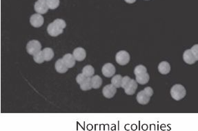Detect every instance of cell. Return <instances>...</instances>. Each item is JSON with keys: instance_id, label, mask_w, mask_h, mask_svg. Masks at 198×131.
<instances>
[{"instance_id": "6da1fadb", "label": "cell", "mask_w": 198, "mask_h": 131, "mask_svg": "<svg viewBox=\"0 0 198 131\" xmlns=\"http://www.w3.org/2000/svg\"><path fill=\"white\" fill-rule=\"evenodd\" d=\"M66 24L65 21L62 19H56L53 22L50 24L47 27L48 33L52 37H57L63 33L64 29L66 28Z\"/></svg>"}, {"instance_id": "7a4b0ae2", "label": "cell", "mask_w": 198, "mask_h": 131, "mask_svg": "<svg viewBox=\"0 0 198 131\" xmlns=\"http://www.w3.org/2000/svg\"><path fill=\"white\" fill-rule=\"evenodd\" d=\"M153 95V90L151 87H147L137 95V101L141 105H146L149 102L151 97Z\"/></svg>"}, {"instance_id": "3957f363", "label": "cell", "mask_w": 198, "mask_h": 131, "mask_svg": "<svg viewBox=\"0 0 198 131\" xmlns=\"http://www.w3.org/2000/svg\"><path fill=\"white\" fill-rule=\"evenodd\" d=\"M186 89L182 85L176 84L170 89V95L176 101H180L186 96Z\"/></svg>"}, {"instance_id": "277c9868", "label": "cell", "mask_w": 198, "mask_h": 131, "mask_svg": "<svg viewBox=\"0 0 198 131\" xmlns=\"http://www.w3.org/2000/svg\"><path fill=\"white\" fill-rule=\"evenodd\" d=\"M41 43L37 40L30 41L26 46V51L28 53L31 55H35V54L39 53V51H41Z\"/></svg>"}, {"instance_id": "5b68a950", "label": "cell", "mask_w": 198, "mask_h": 131, "mask_svg": "<svg viewBox=\"0 0 198 131\" xmlns=\"http://www.w3.org/2000/svg\"><path fill=\"white\" fill-rule=\"evenodd\" d=\"M115 60L117 63L121 66L126 65L130 62V55L128 52L125 51H119L116 54Z\"/></svg>"}, {"instance_id": "8992f818", "label": "cell", "mask_w": 198, "mask_h": 131, "mask_svg": "<svg viewBox=\"0 0 198 131\" xmlns=\"http://www.w3.org/2000/svg\"><path fill=\"white\" fill-rule=\"evenodd\" d=\"M49 8L46 0H37L34 6L35 10L37 12V13L39 14L46 13Z\"/></svg>"}, {"instance_id": "52a82bcc", "label": "cell", "mask_w": 198, "mask_h": 131, "mask_svg": "<svg viewBox=\"0 0 198 131\" xmlns=\"http://www.w3.org/2000/svg\"><path fill=\"white\" fill-rule=\"evenodd\" d=\"M102 72L104 76H105L106 77H111L115 73V67L111 63H107L104 64L102 67Z\"/></svg>"}, {"instance_id": "ba28073f", "label": "cell", "mask_w": 198, "mask_h": 131, "mask_svg": "<svg viewBox=\"0 0 198 131\" xmlns=\"http://www.w3.org/2000/svg\"><path fill=\"white\" fill-rule=\"evenodd\" d=\"M44 22V17L41 15V14L36 13L31 15L30 18V23L35 28H39L42 26Z\"/></svg>"}, {"instance_id": "9c48e42d", "label": "cell", "mask_w": 198, "mask_h": 131, "mask_svg": "<svg viewBox=\"0 0 198 131\" xmlns=\"http://www.w3.org/2000/svg\"><path fill=\"white\" fill-rule=\"evenodd\" d=\"M117 92V88L114 86L112 84L106 85V86L104 87L103 90H102V93L103 95L106 98L110 99L115 96Z\"/></svg>"}, {"instance_id": "30bf717a", "label": "cell", "mask_w": 198, "mask_h": 131, "mask_svg": "<svg viewBox=\"0 0 198 131\" xmlns=\"http://www.w3.org/2000/svg\"><path fill=\"white\" fill-rule=\"evenodd\" d=\"M137 88V81L135 80L131 79L130 82L128 83V85L126 86V88H124V91L126 93V94L128 95H134Z\"/></svg>"}, {"instance_id": "8fae6325", "label": "cell", "mask_w": 198, "mask_h": 131, "mask_svg": "<svg viewBox=\"0 0 198 131\" xmlns=\"http://www.w3.org/2000/svg\"><path fill=\"white\" fill-rule=\"evenodd\" d=\"M183 59L188 64H193L197 61L191 49L186 50V51H184V54H183Z\"/></svg>"}, {"instance_id": "7c38bea8", "label": "cell", "mask_w": 198, "mask_h": 131, "mask_svg": "<svg viewBox=\"0 0 198 131\" xmlns=\"http://www.w3.org/2000/svg\"><path fill=\"white\" fill-rule=\"evenodd\" d=\"M73 55L75 58L76 61L82 62L86 57V51L83 48H77L74 50Z\"/></svg>"}, {"instance_id": "4fadbf2b", "label": "cell", "mask_w": 198, "mask_h": 131, "mask_svg": "<svg viewBox=\"0 0 198 131\" xmlns=\"http://www.w3.org/2000/svg\"><path fill=\"white\" fill-rule=\"evenodd\" d=\"M62 59L68 68H73L75 64L76 59L73 55H71V54H66L65 55H64Z\"/></svg>"}, {"instance_id": "5bb4252c", "label": "cell", "mask_w": 198, "mask_h": 131, "mask_svg": "<svg viewBox=\"0 0 198 131\" xmlns=\"http://www.w3.org/2000/svg\"><path fill=\"white\" fill-rule=\"evenodd\" d=\"M55 69L57 70V72L59 73H65L68 71V68L66 66V65L64 64V62L62 59H58L57 62H55Z\"/></svg>"}, {"instance_id": "9a60e30c", "label": "cell", "mask_w": 198, "mask_h": 131, "mask_svg": "<svg viewBox=\"0 0 198 131\" xmlns=\"http://www.w3.org/2000/svg\"><path fill=\"white\" fill-rule=\"evenodd\" d=\"M158 70L162 75H166L170 71V66L167 62H162L158 66Z\"/></svg>"}, {"instance_id": "2e32d148", "label": "cell", "mask_w": 198, "mask_h": 131, "mask_svg": "<svg viewBox=\"0 0 198 131\" xmlns=\"http://www.w3.org/2000/svg\"><path fill=\"white\" fill-rule=\"evenodd\" d=\"M136 76V81L138 84L141 85H144L149 82L150 77L148 72H143V73L139 74Z\"/></svg>"}, {"instance_id": "e0dca14e", "label": "cell", "mask_w": 198, "mask_h": 131, "mask_svg": "<svg viewBox=\"0 0 198 131\" xmlns=\"http://www.w3.org/2000/svg\"><path fill=\"white\" fill-rule=\"evenodd\" d=\"M91 84H92L93 88L98 89L101 87L102 84V80L98 75L93 76L91 78Z\"/></svg>"}, {"instance_id": "ac0fdd59", "label": "cell", "mask_w": 198, "mask_h": 131, "mask_svg": "<svg viewBox=\"0 0 198 131\" xmlns=\"http://www.w3.org/2000/svg\"><path fill=\"white\" fill-rule=\"evenodd\" d=\"M82 73L87 77H91L95 73V69L92 66L87 65L84 66L82 69Z\"/></svg>"}, {"instance_id": "d6986e66", "label": "cell", "mask_w": 198, "mask_h": 131, "mask_svg": "<svg viewBox=\"0 0 198 131\" xmlns=\"http://www.w3.org/2000/svg\"><path fill=\"white\" fill-rule=\"evenodd\" d=\"M44 56L45 61L49 62L54 57V52L51 48H46L43 50Z\"/></svg>"}, {"instance_id": "ffe728a7", "label": "cell", "mask_w": 198, "mask_h": 131, "mask_svg": "<svg viewBox=\"0 0 198 131\" xmlns=\"http://www.w3.org/2000/svg\"><path fill=\"white\" fill-rule=\"evenodd\" d=\"M92 88L93 87H92V84H91V77H86V80L80 84V88L84 91L89 90Z\"/></svg>"}, {"instance_id": "44dd1931", "label": "cell", "mask_w": 198, "mask_h": 131, "mask_svg": "<svg viewBox=\"0 0 198 131\" xmlns=\"http://www.w3.org/2000/svg\"><path fill=\"white\" fill-rule=\"evenodd\" d=\"M122 77L120 75H115L111 80V84L115 86L117 88L122 87Z\"/></svg>"}, {"instance_id": "7402d4cb", "label": "cell", "mask_w": 198, "mask_h": 131, "mask_svg": "<svg viewBox=\"0 0 198 131\" xmlns=\"http://www.w3.org/2000/svg\"><path fill=\"white\" fill-rule=\"evenodd\" d=\"M33 59L34 61L37 64H41L45 61L43 51H39V53L35 54V55H33Z\"/></svg>"}, {"instance_id": "603a6c76", "label": "cell", "mask_w": 198, "mask_h": 131, "mask_svg": "<svg viewBox=\"0 0 198 131\" xmlns=\"http://www.w3.org/2000/svg\"><path fill=\"white\" fill-rule=\"evenodd\" d=\"M49 9H55L59 6V0H46Z\"/></svg>"}, {"instance_id": "cb8c5ba5", "label": "cell", "mask_w": 198, "mask_h": 131, "mask_svg": "<svg viewBox=\"0 0 198 131\" xmlns=\"http://www.w3.org/2000/svg\"><path fill=\"white\" fill-rule=\"evenodd\" d=\"M147 72V68H146L145 66L143 65L137 66L134 69V73L135 75H139V74L143 73V72Z\"/></svg>"}, {"instance_id": "d4e9b609", "label": "cell", "mask_w": 198, "mask_h": 131, "mask_svg": "<svg viewBox=\"0 0 198 131\" xmlns=\"http://www.w3.org/2000/svg\"><path fill=\"white\" fill-rule=\"evenodd\" d=\"M131 80V79L128 76H125L122 78V88H125L126 86L128 85V84L130 82V81Z\"/></svg>"}, {"instance_id": "484cf974", "label": "cell", "mask_w": 198, "mask_h": 131, "mask_svg": "<svg viewBox=\"0 0 198 131\" xmlns=\"http://www.w3.org/2000/svg\"><path fill=\"white\" fill-rule=\"evenodd\" d=\"M86 77H87L85 76L84 74L80 73V74H79L78 76H77L76 81H77V82H78V84L80 85L83 82H84L85 80H86Z\"/></svg>"}, {"instance_id": "4316f807", "label": "cell", "mask_w": 198, "mask_h": 131, "mask_svg": "<svg viewBox=\"0 0 198 131\" xmlns=\"http://www.w3.org/2000/svg\"><path fill=\"white\" fill-rule=\"evenodd\" d=\"M191 50L193 53V55H194L195 59H197V61H198V44H195L191 48Z\"/></svg>"}, {"instance_id": "83f0119b", "label": "cell", "mask_w": 198, "mask_h": 131, "mask_svg": "<svg viewBox=\"0 0 198 131\" xmlns=\"http://www.w3.org/2000/svg\"><path fill=\"white\" fill-rule=\"evenodd\" d=\"M125 1H126V3H128V4H133V3H134V2L136 1V0H125Z\"/></svg>"}, {"instance_id": "f1b7e54d", "label": "cell", "mask_w": 198, "mask_h": 131, "mask_svg": "<svg viewBox=\"0 0 198 131\" xmlns=\"http://www.w3.org/2000/svg\"><path fill=\"white\" fill-rule=\"evenodd\" d=\"M147 1H148V0H147Z\"/></svg>"}]
</instances>
